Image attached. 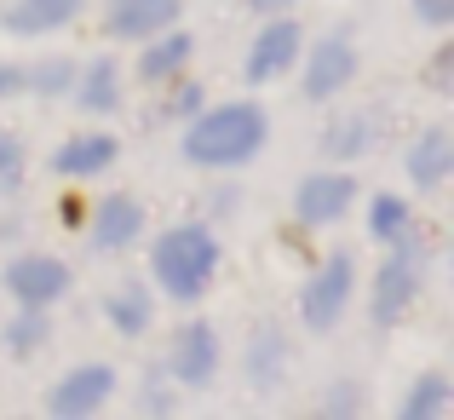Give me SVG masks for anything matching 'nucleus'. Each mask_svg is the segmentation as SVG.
Segmentation results:
<instances>
[{
    "instance_id": "nucleus-10",
    "label": "nucleus",
    "mask_w": 454,
    "mask_h": 420,
    "mask_svg": "<svg viewBox=\"0 0 454 420\" xmlns=\"http://www.w3.org/2000/svg\"><path fill=\"white\" fill-rule=\"evenodd\" d=\"M178 18V0H115L110 6V35L121 41H145V35L167 29Z\"/></svg>"
},
{
    "instance_id": "nucleus-15",
    "label": "nucleus",
    "mask_w": 454,
    "mask_h": 420,
    "mask_svg": "<svg viewBox=\"0 0 454 420\" xmlns=\"http://www.w3.org/2000/svg\"><path fill=\"white\" fill-rule=\"evenodd\" d=\"M115 162V139L92 133V139H75L58 150V173L64 178H87V173H104V167Z\"/></svg>"
},
{
    "instance_id": "nucleus-19",
    "label": "nucleus",
    "mask_w": 454,
    "mask_h": 420,
    "mask_svg": "<svg viewBox=\"0 0 454 420\" xmlns=\"http://www.w3.org/2000/svg\"><path fill=\"white\" fill-rule=\"evenodd\" d=\"M110 317H115V329L138 334V329L150 322V305H145V294H115V299H110Z\"/></svg>"
},
{
    "instance_id": "nucleus-17",
    "label": "nucleus",
    "mask_w": 454,
    "mask_h": 420,
    "mask_svg": "<svg viewBox=\"0 0 454 420\" xmlns=\"http://www.w3.org/2000/svg\"><path fill=\"white\" fill-rule=\"evenodd\" d=\"M449 409V380L443 375H426L420 386H414V398L403 403V420H432Z\"/></svg>"
},
{
    "instance_id": "nucleus-20",
    "label": "nucleus",
    "mask_w": 454,
    "mask_h": 420,
    "mask_svg": "<svg viewBox=\"0 0 454 420\" xmlns=\"http://www.w3.org/2000/svg\"><path fill=\"white\" fill-rule=\"evenodd\" d=\"M81 99H87L92 110H110V104H115V64H98V69H92L87 87H81Z\"/></svg>"
},
{
    "instance_id": "nucleus-3",
    "label": "nucleus",
    "mask_w": 454,
    "mask_h": 420,
    "mask_svg": "<svg viewBox=\"0 0 454 420\" xmlns=\"http://www.w3.org/2000/svg\"><path fill=\"white\" fill-rule=\"evenodd\" d=\"M351 282H356L351 254H333L328 265L317 271V282L305 288V322H310V329H328V322L340 317L345 299H351Z\"/></svg>"
},
{
    "instance_id": "nucleus-13",
    "label": "nucleus",
    "mask_w": 454,
    "mask_h": 420,
    "mask_svg": "<svg viewBox=\"0 0 454 420\" xmlns=\"http://www.w3.org/2000/svg\"><path fill=\"white\" fill-rule=\"evenodd\" d=\"M81 12V0H18L6 12V29L12 35H35V29H58Z\"/></svg>"
},
{
    "instance_id": "nucleus-7",
    "label": "nucleus",
    "mask_w": 454,
    "mask_h": 420,
    "mask_svg": "<svg viewBox=\"0 0 454 420\" xmlns=\"http://www.w3.org/2000/svg\"><path fill=\"white\" fill-rule=\"evenodd\" d=\"M6 288L23 299V305H46L69 288V271L58 259H12L6 265Z\"/></svg>"
},
{
    "instance_id": "nucleus-27",
    "label": "nucleus",
    "mask_w": 454,
    "mask_h": 420,
    "mask_svg": "<svg viewBox=\"0 0 454 420\" xmlns=\"http://www.w3.org/2000/svg\"><path fill=\"white\" fill-rule=\"evenodd\" d=\"M254 6H259V12H277V6H288V0H254Z\"/></svg>"
},
{
    "instance_id": "nucleus-12",
    "label": "nucleus",
    "mask_w": 454,
    "mask_h": 420,
    "mask_svg": "<svg viewBox=\"0 0 454 420\" xmlns=\"http://www.w3.org/2000/svg\"><path fill=\"white\" fill-rule=\"evenodd\" d=\"M138 225H145V213H138V202L127 196H110L98 208V219H92V242L98 248H127L138 236Z\"/></svg>"
},
{
    "instance_id": "nucleus-5",
    "label": "nucleus",
    "mask_w": 454,
    "mask_h": 420,
    "mask_svg": "<svg viewBox=\"0 0 454 420\" xmlns=\"http://www.w3.org/2000/svg\"><path fill=\"white\" fill-rule=\"evenodd\" d=\"M414 282H420V259H414V248H397V254L386 259V271H380L374 317H380V322H397V317H403V305L414 299Z\"/></svg>"
},
{
    "instance_id": "nucleus-11",
    "label": "nucleus",
    "mask_w": 454,
    "mask_h": 420,
    "mask_svg": "<svg viewBox=\"0 0 454 420\" xmlns=\"http://www.w3.org/2000/svg\"><path fill=\"white\" fill-rule=\"evenodd\" d=\"M300 52V23H270L265 35L254 41V58H247V81H270L294 64Z\"/></svg>"
},
{
    "instance_id": "nucleus-2",
    "label": "nucleus",
    "mask_w": 454,
    "mask_h": 420,
    "mask_svg": "<svg viewBox=\"0 0 454 420\" xmlns=\"http://www.w3.org/2000/svg\"><path fill=\"white\" fill-rule=\"evenodd\" d=\"M150 265H155V282L173 299H196L201 288L213 282V271H219V242H213L201 225H173V231L155 242Z\"/></svg>"
},
{
    "instance_id": "nucleus-26",
    "label": "nucleus",
    "mask_w": 454,
    "mask_h": 420,
    "mask_svg": "<svg viewBox=\"0 0 454 420\" xmlns=\"http://www.w3.org/2000/svg\"><path fill=\"white\" fill-rule=\"evenodd\" d=\"M328 409H333V415H351V409H356V392H351V386H340V392H333V403H328Z\"/></svg>"
},
{
    "instance_id": "nucleus-18",
    "label": "nucleus",
    "mask_w": 454,
    "mask_h": 420,
    "mask_svg": "<svg viewBox=\"0 0 454 420\" xmlns=\"http://www.w3.org/2000/svg\"><path fill=\"white\" fill-rule=\"evenodd\" d=\"M363 144H368V122H363V115H345L340 127H328L322 150H328V155H356Z\"/></svg>"
},
{
    "instance_id": "nucleus-21",
    "label": "nucleus",
    "mask_w": 454,
    "mask_h": 420,
    "mask_svg": "<svg viewBox=\"0 0 454 420\" xmlns=\"http://www.w3.org/2000/svg\"><path fill=\"white\" fill-rule=\"evenodd\" d=\"M403 225H409V208H403L397 196H380L374 202V236H397Z\"/></svg>"
},
{
    "instance_id": "nucleus-14",
    "label": "nucleus",
    "mask_w": 454,
    "mask_h": 420,
    "mask_svg": "<svg viewBox=\"0 0 454 420\" xmlns=\"http://www.w3.org/2000/svg\"><path fill=\"white\" fill-rule=\"evenodd\" d=\"M449 167H454V139H449V127H432V133L409 150V173L420 178V185H443Z\"/></svg>"
},
{
    "instance_id": "nucleus-4",
    "label": "nucleus",
    "mask_w": 454,
    "mask_h": 420,
    "mask_svg": "<svg viewBox=\"0 0 454 420\" xmlns=\"http://www.w3.org/2000/svg\"><path fill=\"white\" fill-rule=\"evenodd\" d=\"M213 368H219V340H213L207 322H184L173 340V375L184 380V386H207Z\"/></svg>"
},
{
    "instance_id": "nucleus-24",
    "label": "nucleus",
    "mask_w": 454,
    "mask_h": 420,
    "mask_svg": "<svg viewBox=\"0 0 454 420\" xmlns=\"http://www.w3.org/2000/svg\"><path fill=\"white\" fill-rule=\"evenodd\" d=\"M64 75H69V69H64V64H52V69H41V75H35V87L58 92V87H64Z\"/></svg>"
},
{
    "instance_id": "nucleus-16",
    "label": "nucleus",
    "mask_w": 454,
    "mask_h": 420,
    "mask_svg": "<svg viewBox=\"0 0 454 420\" xmlns=\"http://www.w3.org/2000/svg\"><path fill=\"white\" fill-rule=\"evenodd\" d=\"M184 58H190V35H167L161 46H150V52H145L138 75H145V81H167L178 64H184Z\"/></svg>"
},
{
    "instance_id": "nucleus-22",
    "label": "nucleus",
    "mask_w": 454,
    "mask_h": 420,
    "mask_svg": "<svg viewBox=\"0 0 454 420\" xmlns=\"http://www.w3.org/2000/svg\"><path fill=\"white\" fill-rule=\"evenodd\" d=\"M277 352H282L277 340H259V345H254V380H259V386L277 375Z\"/></svg>"
},
{
    "instance_id": "nucleus-6",
    "label": "nucleus",
    "mask_w": 454,
    "mask_h": 420,
    "mask_svg": "<svg viewBox=\"0 0 454 420\" xmlns=\"http://www.w3.org/2000/svg\"><path fill=\"white\" fill-rule=\"evenodd\" d=\"M351 69H356L351 35H328V41H317V52H310L305 92H310V99H328V92H340L345 81H351Z\"/></svg>"
},
{
    "instance_id": "nucleus-28",
    "label": "nucleus",
    "mask_w": 454,
    "mask_h": 420,
    "mask_svg": "<svg viewBox=\"0 0 454 420\" xmlns=\"http://www.w3.org/2000/svg\"><path fill=\"white\" fill-rule=\"evenodd\" d=\"M6 87H12V75H6V69H0V92H6Z\"/></svg>"
},
{
    "instance_id": "nucleus-23",
    "label": "nucleus",
    "mask_w": 454,
    "mask_h": 420,
    "mask_svg": "<svg viewBox=\"0 0 454 420\" xmlns=\"http://www.w3.org/2000/svg\"><path fill=\"white\" fill-rule=\"evenodd\" d=\"M414 12H420L426 23H449L454 18V0H414Z\"/></svg>"
},
{
    "instance_id": "nucleus-25",
    "label": "nucleus",
    "mask_w": 454,
    "mask_h": 420,
    "mask_svg": "<svg viewBox=\"0 0 454 420\" xmlns=\"http://www.w3.org/2000/svg\"><path fill=\"white\" fill-rule=\"evenodd\" d=\"M12 173H18V144L0 139V178H12Z\"/></svg>"
},
{
    "instance_id": "nucleus-1",
    "label": "nucleus",
    "mask_w": 454,
    "mask_h": 420,
    "mask_svg": "<svg viewBox=\"0 0 454 420\" xmlns=\"http://www.w3.org/2000/svg\"><path fill=\"white\" fill-rule=\"evenodd\" d=\"M265 144V115L254 104H224V110H207L196 127L184 133V155L196 167H236Z\"/></svg>"
},
{
    "instance_id": "nucleus-8",
    "label": "nucleus",
    "mask_w": 454,
    "mask_h": 420,
    "mask_svg": "<svg viewBox=\"0 0 454 420\" xmlns=\"http://www.w3.org/2000/svg\"><path fill=\"white\" fill-rule=\"evenodd\" d=\"M110 386H115V375H110L104 363L75 368V375H69L64 386L52 392V415H92L104 398H110Z\"/></svg>"
},
{
    "instance_id": "nucleus-9",
    "label": "nucleus",
    "mask_w": 454,
    "mask_h": 420,
    "mask_svg": "<svg viewBox=\"0 0 454 420\" xmlns=\"http://www.w3.org/2000/svg\"><path fill=\"white\" fill-rule=\"evenodd\" d=\"M351 178L345 173H317V178H305L300 185V219L305 225H328V219H340L345 208H351Z\"/></svg>"
}]
</instances>
